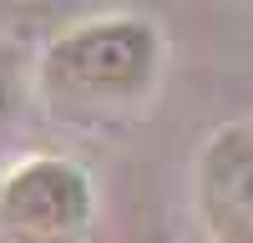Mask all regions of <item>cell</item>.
Wrapping results in <instances>:
<instances>
[{
	"instance_id": "cell-2",
	"label": "cell",
	"mask_w": 253,
	"mask_h": 243,
	"mask_svg": "<svg viewBox=\"0 0 253 243\" xmlns=\"http://www.w3.org/2000/svg\"><path fill=\"white\" fill-rule=\"evenodd\" d=\"M96 218L91 172L71 157H26L0 177L5 243H81Z\"/></svg>"
},
{
	"instance_id": "cell-1",
	"label": "cell",
	"mask_w": 253,
	"mask_h": 243,
	"mask_svg": "<svg viewBox=\"0 0 253 243\" xmlns=\"http://www.w3.org/2000/svg\"><path fill=\"white\" fill-rule=\"evenodd\" d=\"M162 36L142 15H101L61 31L41 56V96L61 122L122 117L157 86Z\"/></svg>"
},
{
	"instance_id": "cell-4",
	"label": "cell",
	"mask_w": 253,
	"mask_h": 243,
	"mask_svg": "<svg viewBox=\"0 0 253 243\" xmlns=\"http://www.w3.org/2000/svg\"><path fill=\"white\" fill-rule=\"evenodd\" d=\"M20 81H26L20 51L10 46V40H0V147H5V137L15 127V112H20Z\"/></svg>"
},
{
	"instance_id": "cell-3",
	"label": "cell",
	"mask_w": 253,
	"mask_h": 243,
	"mask_svg": "<svg viewBox=\"0 0 253 243\" xmlns=\"http://www.w3.org/2000/svg\"><path fill=\"white\" fill-rule=\"evenodd\" d=\"M198 213L213 243H253V122H228L203 142Z\"/></svg>"
}]
</instances>
